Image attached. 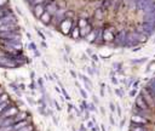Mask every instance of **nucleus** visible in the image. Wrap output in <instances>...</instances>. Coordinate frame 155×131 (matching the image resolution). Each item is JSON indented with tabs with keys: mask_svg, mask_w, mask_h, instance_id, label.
Wrapping results in <instances>:
<instances>
[{
	"mask_svg": "<svg viewBox=\"0 0 155 131\" xmlns=\"http://www.w3.org/2000/svg\"><path fill=\"white\" fill-rule=\"evenodd\" d=\"M36 32H38V34H39V36H40L41 39H44V40L46 39V36H45V33H42V32H41V30H39V29H36Z\"/></svg>",
	"mask_w": 155,
	"mask_h": 131,
	"instance_id": "obj_30",
	"label": "nucleus"
},
{
	"mask_svg": "<svg viewBox=\"0 0 155 131\" xmlns=\"http://www.w3.org/2000/svg\"><path fill=\"white\" fill-rule=\"evenodd\" d=\"M147 61V58H140V59H132V62L133 63H143V62H145Z\"/></svg>",
	"mask_w": 155,
	"mask_h": 131,
	"instance_id": "obj_31",
	"label": "nucleus"
},
{
	"mask_svg": "<svg viewBox=\"0 0 155 131\" xmlns=\"http://www.w3.org/2000/svg\"><path fill=\"white\" fill-rule=\"evenodd\" d=\"M8 2V0H0V7H5V5Z\"/></svg>",
	"mask_w": 155,
	"mask_h": 131,
	"instance_id": "obj_33",
	"label": "nucleus"
},
{
	"mask_svg": "<svg viewBox=\"0 0 155 131\" xmlns=\"http://www.w3.org/2000/svg\"><path fill=\"white\" fill-rule=\"evenodd\" d=\"M29 49H30V50H33V51H36V50H38V47H36L35 42H30V44H29Z\"/></svg>",
	"mask_w": 155,
	"mask_h": 131,
	"instance_id": "obj_28",
	"label": "nucleus"
},
{
	"mask_svg": "<svg viewBox=\"0 0 155 131\" xmlns=\"http://www.w3.org/2000/svg\"><path fill=\"white\" fill-rule=\"evenodd\" d=\"M115 93H116L119 97H122V96H124V91L120 90V89H115Z\"/></svg>",
	"mask_w": 155,
	"mask_h": 131,
	"instance_id": "obj_27",
	"label": "nucleus"
},
{
	"mask_svg": "<svg viewBox=\"0 0 155 131\" xmlns=\"http://www.w3.org/2000/svg\"><path fill=\"white\" fill-rule=\"evenodd\" d=\"M19 89L21 90H25V84H19Z\"/></svg>",
	"mask_w": 155,
	"mask_h": 131,
	"instance_id": "obj_36",
	"label": "nucleus"
},
{
	"mask_svg": "<svg viewBox=\"0 0 155 131\" xmlns=\"http://www.w3.org/2000/svg\"><path fill=\"white\" fill-rule=\"evenodd\" d=\"M0 67H6V68H16L18 67V64L10 57L2 55L0 56Z\"/></svg>",
	"mask_w": 155,
	"mask_h": 131,
	"instance_id": "obj_3",
	"label": "nucleus"
},
{
	"mask_svg": "<svg viewBox=\"0 0 155 131\" xmlns=\"http://www.w3.org/2000/svg\"><path fill=\"white\" fill-rule=\"evenodd\" d=\"M140 96L143 97V99L145 101V103L148 104V107H149V108H153V107H154V104H155L154 97L148 92V90H147V89H143V90H142Z\"/></svg>",
	"mask_w": 155,
	"mask_h": 131,
	"instance_id": "obj_4",
	"label": "nucleus"
},
{
	"mask_svg": "<svg viewBox=\"0 0 155 131\" xmlns=\"http://www.w3.org/2000/svg\"><path fill=\"white\" fill-rule=\"evenodd\" d=\"M39 19H40L45 25H47V24H50V23L52 22V16H51L47 11H45V12L40 16V18H39Z\"/></svg>",
	"mask_w": 155,
	"mask_h": 131,
	"instance_id": "obj_13",
	"label": "nucleus"
},
{
	"mask_svg": "<svg viewBox=\"0 0 155 131\" xmlns=\"http://www.w3.org/2000/svg\"><path fill=\"white\" fill-rule=\"evenodd\" d=\"M90 109L94 110V106H93V103H90Z\"/></svg>",
	"mask_w": 155,
	"mask_h": 131,
	"instance_id": "obj_45",
	"label": "nucleus"
},
{
	"mask_svg": "<svg viewBox=\"0 0 155 131\" xmlns=\"http://www.w3.org/2000/svg\"><path fill=\"white\" fill-rule=\"evenodd\" d=\"M120 66H121L120 63H117V62H115V63H114V67H113V68H114V70H117V72H119V70L121 69V67H120Z\"/></svg>",
	"mask_w": 155,
	"mask_h": 131,
	"instance_id": "obj_29",
	"label": "nucleus"
},
{
	"mask_svg": "<svg viewBox=\"0 0 155 131\" xmlns=\"http://www.w3.org/2000/svg\"><path fill=\"white\" fill-rule=\"evenodd\" d=\"M10 13H12L11 8H8V7H0V18L7 16V15H10Z\"/></svg>",
	"mask_w": 155,
	"mask_h": 131,
	"instance_id": "obj_18",
	"label": "nucleus"
},
{
	"mask_svg": "<svg viewBox=\"0 0 155 131\" xmlns=\"http://www.w3.org/2000/svg\"><path fill=\"white\" fill-rule=\"evenodd\" d=\"M0 32H18V24L17 22L2 24L0 25Z\"/></svg>",
	"mask_w": 155,
	"mask_h": 131,
	"instance_id": "obj_5",
	"label": "nucleus"
},
{
	"mask_svg": "<svg viewBox=\"0 0 155 131\" xmlns=\"http://www.w3.org/2000/svg\"><path fill=\"white\" fill-rule=\"evenodd\" d=\"M0 39L13 40V41L21 42V35L18 32H0Z\"/></svg>",
	"mask_w": 155,
	"mask_h": 131,
	"instance_id": "obj_2",
	"label": "nucleus"
},
{
	"mask_svg": "<svg viewBox=\"0 0 155 131\" xmlns=\"http://www.w3.org/2000/svg\"><path fill=\"white\" fill-rule=\"evenodd\" d=\"M34 53H35V57H40V52L36 50V51H34Z\"/></svg>",
	"mask_w": 155,
	"mask_h": 131,
	"instance_id": "obj_40",
	"label": "nucleus"
},
{
	"mask_svg": "<svg viewBox=\"0 0 155 131\" xmlns=\"http://www.w3.org/2000/svg\"><path fill=\"white\" fill-rule=\"evenodd\" d=\"M28 101H29V103H31V104H35V101H33L30 97H28Z\"/></svg>",
	"mask_w": 155,
	"mask_h": 131,
	"instance_id": "obj_41",
	"label": "nucleus"
},
{
	"mask_svg": "<svg viewBox=\"0 0 155 131\" xmlns=\"http://www.w3.org/2000/svg\"><path fill=\"white\" fill-rule=\"evenodd\" d=\"M34 8H33V13H34V16L36 17V18H40V16L45 12V4H40V5H35V6H33Z\"/></svg>",
	"mask_w": 155,
	"mask_h": 131,
	"instance_id": "obj_10",
	"label": "nucleus"
},
{
	"mask_svg": "<svg viewBox=\"0 0 155 131\" xmlns=\"http://www.w3.org/2000/svg\"><path fill=\"white\" fill-rule=\"evenodd\" d=\"M109 107H110V109H111L113 112L115 110V107H114V104H113V103H110V104H109Z\"/></svg>",
	"mask_w": 155,
	"mask_h": 131,
	"instance_id": "obj_42",
	"label": "nucleus"
},
{
	"mask_svg": "<svg viewBox=\"0 0 155 131\" xmlns=\"http://www.w3.org/2000/svg\"><path fill=\"white\" fill-rule=\"evenodd\" d=\"M74 15H75L74 11H70V10H68V11L64 12V17H65V18H69V19H71V18L74 17Z\"/></svg>",
	"mask_w": 155,
	"mask_h": 131,
	"instance_id": "obj_24",
	"label": "nucleus"
},
{
	"mask_svg": "<svg viewBox=\"0 0 155 131\" xmlns=\"http://www.w3.org/2000/svg\"><path fill=\"white\" fill-rule=\"evenodd\" d=\"M130 131H148V129L144 127L143 125H136V124H132V126L130 127Z\"/></svg>",
	"mask_w": 155,
	"mask_h": 131,
	"instance_id": "obj_17",
	"label": "nucleus"
},
{
	"mask_svg": "<svg viewBox=\"0 0 155 131\" xmlns=\"http://www.w3.org/2000/svg\"><path fill=\"white\" fill-rule=\"evenodd\" d=\"M91 30H92V25H91V24H86L82 29H80V36L85 38V36H86Z\"/></svg>",
	"mask_w": 155,
	"mask_h": 131,
	"instance_id": "obj_16",
	"label": "nucleus"
},
{
	"mask_svg": "<svg viewBox=\"0 0 155 131\" xmlns=\"http://www.w3.org/2000/svg\"><path fill=\"white\" fill-rule=\"evenodd\" d=\"M131 121H132V124H136V125H144L148 123V119L139 114H133L131 116Z\"/></svg>",
	"mask_w": 155,
	"mask_h": 131,
	"instance_id": "obj_7",
	"label": "nucleus"
},
{
	"mask_svg": "<svg viewBox=\"0 0 155 131\" xmlns=\"http://www.w3.org/2000/svg\"><path fill=\"white\" fill-rule=\"evenodd\" d=\"M13 22H17L16 16H15L13 13H10V15H7V16L0 18V25L6 24V23H13Z\"/></svg>",
	"mask_w": 155,
	"mask_h": 131,
	"instance_id": "obj_11",
	"label": "nucleus"
},
{
	"mask_svg": "<svg viewBox=\"0 0 155 131\" xmlns=\"http://www.w3.org/2000/svg\"><path fill=\"white\" fill-rule=\"evenodd\" d=\"M94 17H96L97 19H102V18H103V10H102L101 7H98V8L96 10V12H94Z\"/></svg>",
	"mask_w": 155,
	"mask_h": 131,
	"instance_id": "obj_21",
	"label": "nucleus"
},
{
	"mask_svg": "<svg viewBox=\"0 0 155 131\" xmlns=\"http://www.w3.org/2000/svg\"><path fill=\"white\" fill-rule=\"evenodd\" d=\"M91 58H93L94 61H98V57H97V55H91Z\"/></svg>",
	"mask_w": 155,
	"mask_h": 131,
	"instance_id": "obj_39",
	"label": "nucleus"
},
{
	"mask_svg": "<svg viewBox=\"0 0 155 131\" xmlns=\"http://www.w3.org/2000/svg\"><path fill=\"white\" fill-rule=\"evenodd\" d=\"M80 93H81V96L84 97V99H86V98H87V93H86V91H85V90L80 89Z\"/></svg>",
	"mask_w": 155,
	"mask_h": 131,
	"instance_id": "obj_32",
	"label": "nucleus"
},
{
	"mask_svg": "<svg viewBox=\"0 0 155 131\" xmlns=\"http://www.w3.org/2000/svg\"><path fill=\"white\" fill-rule=\"evenodd\" d=\"M25 125H28V123H27L25 120H21V121H18V124H17L16 126H13V131H17V130L22 129V127H24Z\"/></svg>",
	"mask_w": 155,
	"mask_h": 131,
	"instance_id": "obj_19",
	"label": "nucleus"
},
{
	"mask_svg": "<svg viewBox=\"0 0 155 131\" xmlns=\"http://www.w3.org/2000/svg\"><path fill=\"white\" fill-rule=\"evenodd\" d=\"M70 74H71V76H73V78H74V79H76V73H75V72H74V70H73V69H71V70H70Z\"/></svg>",
	"mask_w": 155,
	"mask_h": 131,
	"instance_id": "obj_35",
	"label": "nucleus"
},
{
	"mask_svg": "<svg viewBox=\"0 0 155 131\" xmlns=\"http://www.w3.org/2000/svg\"><path fill=\"white\" fill-rule=\"evenodd\" d=\"M97 33H98V29H92V30L85 36V39H86L88 42H94V40H96V38H97Z\"/></svg>",
	"mask_w": 155,
	"mask_h": 131,
	"instance_id": "obj_14",
	"label": "nucleus"
},
{
	"mask_svg": "<svg viewBox=\"0 0 155 131\" xmlns=\"http://www.w3.org/2000/svg\"><path fill=\"white\" fill-rule=\"evenodd\" d=\"M136 107L138 108V109H142V110H149L150 108L148 107V104L145 103V101L143 99V97L140 96V93H139V96H137V98H136Z\"/></svg>",
	"mask_w": 155,
	"mask_h": 131,
	"instance_id": "obj_8",
	"label": "nucleus"
},
{
	"mask_svg": "<svg viewBox=\"0 0 155 131\" xmlns=\"http://www.w3.org/2000/svg\"><path fill=\"white\" fill-rule=\"evenodd\" d=\"M102 36H103V41H113V40L115 39L113 32H111L110 29H108V28L103 29V34H102Z\"/></svg>",
	"mask_w": 155,
	"mask_h": 131,
	"instance_id": "obj_12",
	"label": "nucleus"
},
{
	"mask_svg": "<svg viewBox=\"0 0 155 131\" xmlns=\"http://www.w3.org/2000/svg\"><path fill=\"white\" fill-rule=\"evenodd\" d=\"M136 92H137V90H134V89H133L132 91H130V96H134V93H136Z\"/></svg>",
	"mask_w": 155,
	"mask_h": 131,
	"instance_id": "obj_37",
	"label": "nucleus"
},
{
	"mask_svg": "<svg viewBox=\"0 0 155 131\" xmlns=\"http://www.w3.org/2000/svg\"><path fill=\"white\" fill-rule=\"evenodd\" d=\"M86 24H88V23H87V21L85 18H79V21H78V28L79 29H82Z\"/></svg>",
	"mask_w": 155,
	"mask_h": 131,
	"instance_id": "obj_20",
	"label": "nucleus"
},
{
	"mask_svg": "<svg viewBox=\"0 0 155 131\" xmlns=\"http://www.w3.org/2000/svg\"><path fill=\"white\" fill-rule=\"evenodd\" d=\"M31 130H33V126H30V125H25L24 127L17 130V131H31Z\"/></svg>",
	"mask_w": 155,
	"mask_h": 131,
	"instance_id": "obj_25",
	"label": "nucleus"
},
{
	"mask_svg": "<svg viewBox=\"0 0 155 131\" xmlns=\"http://www.w3.org/2000/svg\"><path fill=\"white\" fill-rule=\"evenodd\" d=\"M41 64H42L44 67H48V66H47V63H46L45 61H41Z\"/></svg>",
	"mask_w": 155,
	"mask_h": 131,
	"instance_id": "obj_43",
	"label": "nucleus"
},
{
	"mask_svg": "<svg viewBox=\"0 0 155 131\" xmlns=\"http://www.w3.org/2000/svg\"><path fill=\"white\" fill-rule=\"evenodd\" d=\"M102 6L104 8H109V7H113V1L111 0H103L102 2Z\"/></svg>",
	"mask_w": 155,
	"mask_h": 131,
	"instance_id": "obj_22",
	"label": "nucleus"
},
{
	"mask_svg": "<svg viewBox=\"0 0 155 131\" xmlns=\"http://www.w3.org/2000/svg\"><path fill=\"white\" fill-rule=\"evenodd\" d=\"M59 29H61V32L64 34V35H68L69 33H70V30H71V28H73V21L71 19H69V18H64L61 23H59Z\"/></svg>",
	"mask_w": 155,
	"mask_h": 131,
	"instance_id": "obj_1",
	"label": "nucleus"
},
{
	"mask_svg": "<svg viewBox=\"0 0 155 131\" xmlns=\"http://www.w3.org/2000/svg\"><path fill=\"white\" fill-rule=\"evenodd\" d=\"M17 112L18 110H17L16 107H8L7 109H5L0 113V118H12L17 114Z\"/></svg>",
	"mask_w": 155,
	"mask_h": 131,
	"instance_id": "obj_6",
	"label": "nucleus"
},
{
	"mask_svg": "<svg viewBox=\"0 0 155 131\" xmlns=\"http://www.w3.org/2000/svg\"><path fill=\"white\" fill-rule=\"evenodd\" d=\"M45 11H47V12L52 16V15H54V13L58 11V7H57V5H56L54 2L50 1V2H46V4H45Z\"/></svg>",
	"mask_w": 155,
	"mask_h": 131,
	"instance_id": "obj_9",
	"label": "nucleus"
},
{
	"mask_svg": "<svg viewBox=\"0 0 155 131\" xmlns=\"http://www.w3.org/2000/svg\"><path fill=\"white\" fill-rule=\"evenodd\" d=\"M110 79H111V81H113L115 85H117V80H116V78H115V76H110Z\"/></svg>",
	"mask_w": 155,
	"mask_h": 131,
	"instance_id": "obj_34",
	"label": "nucleus"
},
{
	"mask_svg": "<svg viewBox=\"0 0 155 131\" xmlns=\"http://www.w3.org/2000/svg\"><path fill=\"white\" fill-rule=\"evenodd\" d=\"M70 36L73 39H78L80 36V29L78 28V25H74V22H73V28L70 30Z\"/></svg>",
	"mask_w": 155,
	"mask_h": 131,
	"instance_id": "obj_15",
	"label": "nucleus"
},
{
	"mask_svg": "<svg viewBox=\"0 0 155 131\" xmlns=\"http://www.w3.org/2000/svg\"><path fill=\"white\" fill-rule=\"evenodd\" d=\"M28 2L30 4V6H35V5H40V4H45V0H28Z\"/></svg>",
	"mask_w": 155,
	"mask_h": 131,
	"instance_id": "obj_23",
	"label": "nucleus"
},
{
	"mask_svg": "<svg viewBox=\"0 0 155 131\" xmlns=\"http://www.w3.org/2000/svg\"><path fill=\"white\" fill-rule=\"evenodd\" d=\"M53 103H54V106H56V108H57V109H61V107L58 106V103H57V101H56V99H53Z\"/></svg>",
	"mask_w": 155,
	"mask_h": 131,
	"instance_id": "obj_38",
	"label": "nucleus"
},
{
	"mask_svg": "<svg viewBox=\"0 0 155 131\" xmlns=\"http://www.w3.org/2000/svg\"><path fill=\"white\" fill-rule=\"evenodd\" d=\"M30 78H31V79H34V78H35V73H34V72H31V73H30Z\"/></svg>",
	"mask_w": 155,
	"mask_h": 131,
	"instance_id": "obj_44",
	"label": "nucleus"
},
{
	"mask_svg": "<svg viewBox=\"0 0 155 131\" xmlns=\"http://www.w3.org/2000/svg\"><path fill=\"white\" fill-rule=\"evenodd\" d=\"M29 87H30L31 90H36V89H38V85H36V82H35V80H31V82H30V85H29Z\"/></svg>",
	"mask_w": 155,
	"mask_h": 131,
	"instance_id": "obj_26",
	"label": "nucleus"
},
{
	"mask_svg": "<svg viewBox=\"0 0 155 131\" xmlns=\"http://www.w3.org/2000/svg\"><path fill=\"white\" fill-rule=\"evenodd\" d=\"M41 45H42V47H47V45H46V42H45V41H42V42H41Z\"/></svg>",
	"mask_w": 155,
	"mask_h": 131,
	"instance_id": "obj_46",
	"label": "nucleus"
}]
</instances>
